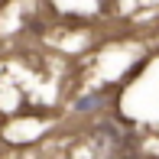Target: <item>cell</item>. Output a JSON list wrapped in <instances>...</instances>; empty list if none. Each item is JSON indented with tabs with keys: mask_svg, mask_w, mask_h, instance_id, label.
I'll return each mask as SVG.
<instances>
[]
</instances>
